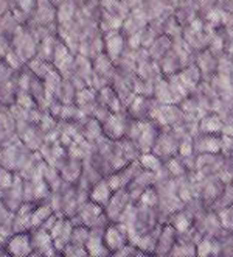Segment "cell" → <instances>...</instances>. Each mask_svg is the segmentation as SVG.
<instances>
[{"label": "cell", "instance_id": "4fadbf2b", "mask_svg": "<svg viewBox=\"0 0 233 257\" xmlns=\"http://www.w3.org/2000/svg\"><path fill=\"white\" fill-rule=\"evenodd\" d=\"M138 164L142 165L143 170H148L154 175H157L163 167V161L154 153H142V156L138 158Z\"/></svg>", "mask_w": 233, "mask_h": 257}, {"label": "cell", "instance_id": "8992f818", "mask_svg": "<svg viewBox=\"0 0 233 257\" xmlns=\"http://www.w3.org/2000/svg\"><path fill=\"white\" fill-rule=\"evenodd\" d=\"M72 229H73V223L67 217H59L55 223V226L50 229L52 240L59 252H62L69 243H70V237H72Z\"/></svg>", "mask_w": 233, "mask_h": 257}, {"label": "cell", "instance_id": "8fae6325", "mask_svg": "<svg viewBox=\"0 0 233 257\" xmlns=\"http://www.w3.org/2000/svg\"><path fill=\"white\" fill-rule=\"evenodd\" d=\"M157 131L151 123H142V130H140V134L135 141V145L138 148V151L142 153H151L154 144L157 141Z\"/></svg>", "mask_w": 233, "mask_h": 257}, {"label": "cell", "instance_id": "d4e9b609", "mask_svg": "<svg viewBox=\"0 0 233 257\" xmlns=\"http://www.w3.org/2000/svg\"><path fill=\"white\" fill-rule=\"evenodd\" d=\"M95 67H97V72L100 75H104L109 69H111V63H109V58H106L104 55L97 56V64H95Z\"/></svg>", "mask_w": 233, "mask_h": 257}, {"label": "cell", "instance_id": "9c48e42d", "mask_svg": "<svg viewBox=\"0 0 233 257\" xmlns=\"http://www.w3.org/2000/svg\"><path fill=\"white\" fill-rule=\"evenodd\" d=\"M177 241V231L169 223L163 224L157 234V243H155V254H169L174 243Z\"/></svg>", "mask_w": 233, "mask_h": 257}, {"label": "cell", "instance_id": "4316f807", "mask_svg": "<svg viewBox=\"0 0 233 257\" xmlns=\"http://www.w3.org/2000/svg\"><path fill=\"white\" fill-rule=\"evenodd\" d=\"M19 5L24 11H30L35 7V0H19Z\"/></svg>", "mask_w": 233, "mask_h": 257}, {"label": "cell", "instance_id": "cb8c5ba5", "mask_svg": "<svg viewBox=\"0 0 233 257\" xmlns=\"http://www.w3.org/2000/svg\"><path fill=\"white\" fill-rule=\"evenodd\" d=\"M179 153H180V156H183V158H190L191 156V153H193V150H194V147H193V142L188 139H183L180 144H179Z\"/></svg>", "mask_w": 233, "mask_h": 257}, {"label": "cell", "instance_id": "44dd1931", "mask_svg": "<svg viewBox=\"0 0 233 257\" xmlns=\"http://www.w3.org/2000/svg\"><path fill=\"white\" fill-rule=\"evenodd\" d=\"M221 128H222V122L219 120V117H216V115H208V117H205L204 120H202V123H200V130H202V131H205V133H208V134L219 131Z\"/></svg>", "mask_w": 233, "mask_h": 257}, {"label": "cell", "instance_id": "f546056e", "mask_svg": "<svg viewBox=\"0 0 233 257\" xmlns=\"http://www.w3.org/2000/svg\"><path fill=\"white\" fill-rule=\"evenodd\" d=\"M53 2H58V0H53ZM62 2H64V0H62Z\"/></svg>", "mask_w": 233, "mask_h": 257}, {"label": "cell", "instance_id": "e0dca14e", "mask_svg": "<svg viewBox=\"0 0 233 257\" xmlns=\"http://www.w3.org/2000/svg\"><path fill=\"white\" fill-rule=\"evenodd\" d=\"M89 232H90V229L87 228V226L73 224L72 237H70V243H72V245H78V246H84V248H86L87 238H89Z\"/></svg>", "mask_w": 233, "mask_h": 257}, {"label": "cell", "instance_id": "7a4b0ae2", "mask_svg": "<svg viewBox=\"0 0 233 257\" xmlns=\"http://www.w3.org/2000/svg\"><path fill=\"white\" fill-rule=\"evenodd\" d=\"M104 243L109 252H114L123 246L129 245V231L128 226L120 221H112L104 229Z\"/></svg>", "mask_w": 233, "mask_h": 257}, {"label": "cell", "instance_id": "7c38bea8", "mask_svg": "<svg viewBox=\"0 0 233 257\" xmlns=\"http://www.w3.org/2000/svg\"><path fill=\"white\" fill-rule=\"evenodd\" d=\"M55 214V210L52 209L50 203H36L33 214H31V229L35 228H42L44 223L49 220Z\"/></svg>", "mask_w": 233, "mask_h": 257}, {"label": "cell", "instance_id": "30bf717a", "mask_svg": "<svg viewBox=\"0 0 233 257\" xmlns=\"http://www.w3.org/2000/svg\"><path fill=\"white\" fill-rule=\"evenodd\" d=\"M112 193H114V190H112L111 184H109L107 178H101L98 183H95L90 187V190H89V200L92 203L101 206V207H106L109 200H111Z\"/></svg>", "mask_w": 233, "mask_h": 257}, {"label": "cell", "instance_id": "ac0fdd59", "mask_svg": "<svg viewBox=\"0 0 233 257\" xmlns=\"http://www.w3.org/2000/svg\"><path fill=\"white\" fill-rule=\"evenodd\" d=\"M169 224L177 231V234H185L186 231L191 228V220H190V217L186 215L185 212H179V214L171 217Z\"/></svg>", "mask_w": 233, "mask_h": 257}, {"label": "cell", "instance_id": "6da1fadb", "mask_svg": "<svg viewBox=\"0 0 233 257\" xmlns=\"http://www.w3.org/2000/svg\"><path fill=\"white\" fill-rule=\"evenodd\" d=\"M70 220L73 224L87 226L89 229L90 228H104V226L111 223L104 214V207L92 203L90 200H87L84 204H81L80 209L76 210V214Z\"/></svg>", "mask_w": 233, "mask_h": 257}, {"label": "cell", "instance_id": "d6986e66", "mask_svg": "<svg viewBox=\"0 0 233 257\" xmlns=\"http://www.w3.org/2000/svg\"><path fill=\"white\" fill-rule=\"evenodd\" d=\"M73 13H75V4L73 0H64L59 7V22L62 25H67L72 19H73Z\"/></svg>", "mask_w": 233, "mask_h": 257}, {"label": "cell", "instance_id": "7402d4cb", "mask_svg": "<svg viewBox=\"0 0 233 257\" xmlns=\"http://www.w3.org/2000/svg\"><path fill=\"white\" fill-rule=\"evenodd\" d=\"M217 215H219V223L222 228L227 231H233V204L224 207Z\"/></svg>", "mask_w": 233, "mask_h": 257}, {"label": "cell", "instance_id": "603a6c76", "mask_svg": "<svg viewBox=\"0 0 233 257\" xmlns=\"http://www.w3.org/2000/svg\"><path fill=\"white\" fill-rule=\"evenodd\" d=\"M62 257H87V251L84 246H78V245H72L69 243L61 252Z\"/></svg>", "mask_w": 233, "mask_h": 257}, {"label": "cell", "instance_id": "3957f363", "mask_svg": "<svg viewBox=\"0 0 233 257\" xmlns=\"http://www.w3.org/2000/svg\"><path fill=\"white\" fill-rule=\"evenodd\" d=\"M30 237H31L33 251H36L38 254H41L44 257H62L53 243L50 232L35 228V229H30Z\"/></svg>", "mask_w": 233, "mask_h": 257}, {"label": "cell", "instance_id": "f1b7e54d", "mask_svg": "<svg viewBox=\"0 0 233 257\" xmlns=\"http://www.w3.org/2000/svg\"><path fill=\"white\" fill-rule=\"evenodd\" d=\"M213 257H221V255H217V254H216V255H213Z\"/></svg>", "mask_w": 233, "mask_h": 257}, {"label": "cell", "instance_id": "2e32d148", "mask_svg": "<svg viewBox=\"0 0 233 257\" xmlns=\"http://www.w3.org/2000/svg\"><path fill=\"white\" fill-rule=\"evenodd\" d=\"M196 150L200 151V153H217L221 150V142L217 141L213 136H205V138H200V141H197Z\"/></svg>", "mask_w": 233, "mask_h": 257}, {"label": "cell", "instance_id": "83f0119b", "mask_svg": "<svg viewBox=\"0 0 233 257\" xmlns=\"http://www.w3.org/2000/svg\"><path fill=\"white\" fill-rule=\"evenodd\" d=\"M149 257H169V255H166V254H149Z\"/></svg>", "mask_w": 233, "mask_h": 257}, {"label": "cell", "instance_id": "ffe728a7", "mask_svg": "<svg viewBox=\"0 0 233 257\" xmlns=\"http://www.w3.org/2000/svg\"><path fill=\"white\" fill-rule=\"evenodd\" d=\"M106 45L109 49V55H111L112 58H117L121 50H123V39L120 35H117L115 32L109 35V38L106 39Z\"/></svg>", "mask_w": 233, "mask_h": 257}, {"label": "cell", "instance_id": "9a60e30c", "mask_svg": "<svg viewBox=\"0 0 233 257\" xmlns=\"http://www.w3.org/2000/svg\"><path fill=\"white\" fill-rule=\"evenodd\" d=\"M217 254V243L214 240L204 237L196 243V257H213Z\"/></svg>", "mask_w": 233, "mask_h": 257}, {"label": "cell", "instance_id": "5bb4252c", "mask_svg": "<svg viewBox=\"0 0 233 257\" xmlns=\"http://www.w3.org/2000/svg\"><path fill=\"white\" fill-rule=\"evenodd\" d=\"M169 257H196V243L193 241H176L173 249L168 254Z\"/></svg>", "mask_w": 233, "mask_h": 257}, {"label": "cell", "instance_id": "5b68a950", "mask_svg": "<svg viewBox=\"0 0 233 257\" xmlns=\"http://www.w3.org/2000/svg\"><path fill=\"white\" fill-rule=\"evenodd\" d=\"M5 251L11 257H28L33 252V245H31V237L28 232H16L13 234L5 243Z\"/></svg>", "mask_w": 233, "mask_h": 257}, {"label": "cell", "instance_id": "ba28073f", "mask_svg": "<svg viewBox=\"0 0 233 257\" xmlns=\"http://www.w3.org/2000/svg\"><path fill=\"white\" fill-rule=\"evenodd\" d=\"M104 228H90L86 251L90 257H109V249L104 243Z\"/></svg>", "mask_w": 233, "mask_h": 257}, {"label": "cell", "instance_id": "52a82bcc", "mask_svg": "<svg viewBox=\"0 0 233 257\" xmlns=\"http://www.w3.org/2000/svg\"><path fill=\"white\" fill-rule=\"evenodd\" d=\"M101 128H103L104 138H107L109 141H120L126 136L128 123L118 112H114L107 117L104 123H101Z\"/></svg>", "mask_w": 233, "mask_h": 257}, {"label": "cell", "instance_id": "484cf974", "mask_svg": "<svg viewBox=\"0 0 233 257\" xmlns=\"http://www.w3.org/2000/svg\"><path fill=\"white\" fill-rule=\"evenodd\" d=\"M168 167H169V172L173 173L174 176L183 175V170H185L183 165H182V164H180L177 159H174V158H171V159H169V162H168Z\"/></svg>", "mask_w": 233, "mask_h": 257}, {"label": "cell", "instance_id": "277c9868", "mask_svg": "<svg viewBox=\"0 0 233 257\" xmlns=\"http://www.w3.org/2000/svg\"><path fill=\"white\" fill-rule=\"evenodd\" d=\"M131 198H129V193L126 189H118L114 190L111 200H109L107 206L104 207V214L107 217L109 221H118V218L121 217V214L124 210L128 209V206L131 204Z\"/></svg>", "mask_w": 233, "mask_h": 257}]
</instances>
